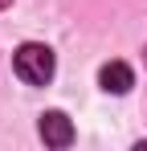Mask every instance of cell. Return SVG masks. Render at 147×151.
<instances>
[{
	"label": "cell",
	"instance_id": "obj_1",
	"mask_svg": "<svg viewBox=\"0 0 147 151\" xmlns=\"http://www.w3.org/2000/svg\"><path fill=\"white\" fill-rule=\"evenodd\" d=\"M12 70H17V78L29 82V86H49L57 61H53V49H49V45H41V41H24L21 49L12 53Z\"/></svg>",
	"mask_w": 147,
	"mask_h": 151
},
{
	"label": "cell",
	"instance_id": "obj_2",
	"mask_svg": "<svg viewBox=\"0 0 147 151\" xmlns=\"http://www.w3.org/2000/svg\"><path fill=\"white\" fill-rule=\"evenodd\" d=\"M37 131H41V139L49 147H70L74 143V123H70V114H61V110H45Z\"/></svg>",
	"mask_w": 147,
	"mask_h": 151
},
{
	"label": "cell",
	"instance_id": "obj_3",
	"mask_svg": "<svg viewBox=\"0 0 147 151\" xmlns=\"http://www.w3.org/2000/svg\"><path fill=\"white\" fill-rule=\"evenodd\" d=\"M98 86H102L106 94H127V90L135 86V74H131L127 61H106V65L98 70Z\"/></svg>",
	"mask_w": 147,
	"mask_h": 151
},
{
	"label": "cell",
	"instance_id": "obj_4",
	"mask_svg": "<svg viewBox=\"0 0 147 151\" xmlns=\"http://www.w3.org/2000/svg\"><path fill=\"white\" fill-rule=\"evenodd\" d=\"M4 4H8V0H0V8H4Z\"/></svg>",
	"mask_w": 147,
	"mask_h": 151
}]
</instances>
